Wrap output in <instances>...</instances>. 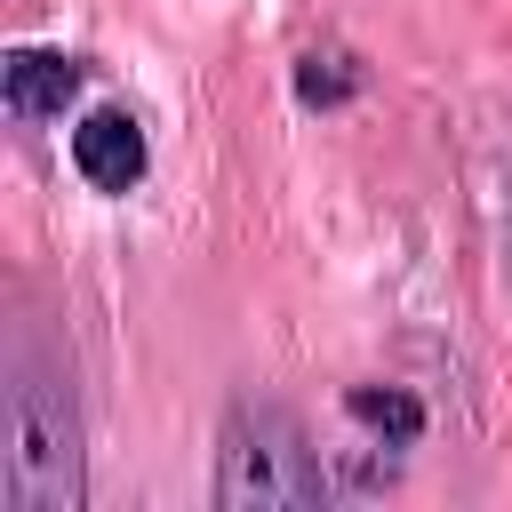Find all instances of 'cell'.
I'll use <instances>...</instances> for the list:
<instances>
[{"label": "cell", "mask_w": 512, "mask_h": 512, "mask_svg": "<svg viewBox=\"0 0 512 512\" xmlns=\"http://www.w3.org/2000/svg\"><path fill=\"white\" fill-rule=\"evenodd\" d=\"M0 504L8 512H80L88 504L72 376L48 360V344L32 328H16L8 368H0Z\"/></svg>", "instance_id": "obj_1"}, {"label": "cell", "mask_w": 512, "mask_h": 512, "mask_svg": "<svg viewBox=\"0 0 512 512\" xmlns=\"http://www.w3.org/2000/svg\"><path fill=\"white\" fill-rule=\"evenodd\" d=\"M328 456L304 440V424L280 400H240L216 440V504L224 512H312L328 504Z\"/></svg>", "instance_id": "obj_2"}, {"label": "cell", "mask_w": 512, "mask_h": 512, "mask_svg": "<svg viewBox=\"0 0 512 512\" xmlns=\"http://www.w3.org/2000/svg\"><path fill=\"white\" fill-rule=\"evenodd\" d=\"M72 168H80V184H88V192H104V200L136 192V184H144V168H152L144 120H136L128 104H96V112L72 128Z\"/></svg>", "instance_id": "obj_3"}, {"label": "cell", "mask_w": 512, "mask_h": 512, "mask_svg": "<svg viewBox=\"0 0 512 512\" xmlns=\"http://www.w3.org/2000/svg\"><path fill=\"white\" fill-rule=\"evenodd\" d=\"M88 88V64L64 56V48H8L0 56V112L16 128H48L64 120V104Z\"/></svg>", "instance_id": "obj_4"}, {"label": "cell", "mask_w": 512, "mask_h": 512, "mask_svg": "<svg viewBox=\"0 0 512 512\" xmlns=\"http://www.w3.org/2000/svg\"><path fill=\"white\" fill-rule=\"evenodd\" d=\"M344 416L368 432V448H392V456H408V448L424 440V424H432L408 384H352V392H344Z\"/></svg>", "instance_id": "obj_5"}, {"label": "cell", "mask_w": 512, "mask_h": 512, "mask_svg": "<svg viewBox=\"0 0 512 512\" xmlns=\"http://www.w3.org/2000/svg\"><path fill=\"white\" fill-rule=\"evenodd\" d=\"M352 96H360V64H352L344 48H304V56H296V104L336 112V104H352Z\"/></svg>", "instance_id": "obj_6"}]
</instances>
